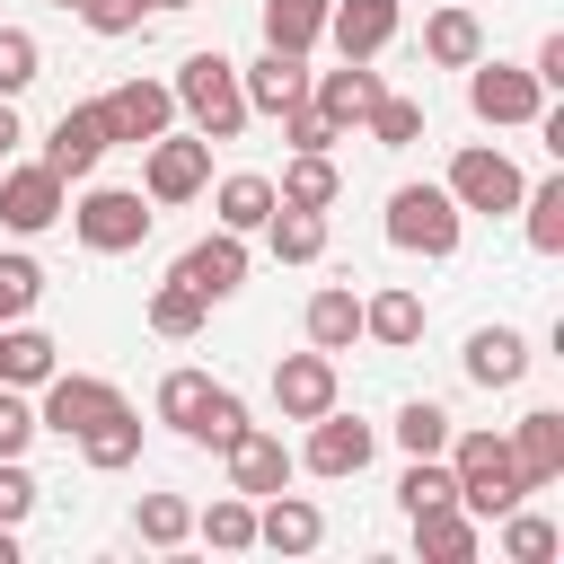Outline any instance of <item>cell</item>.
<instances>
[{
	"label": "cell",
	"mask_w": 564,
	"mask_h": 564,
	"mask_svg": "<svg viewBox=\"0 0 564 564\" xmlns=\"http://www.w3.org/2000/svg\"><path fill=\"white\" fill-rule=\"evenodd\" d=\"M167 88H176V115H185L203 141H238V132L256 123V115H247V88H238V62H229V53H185Z\"/></svg>",
	"instance_id": "1"
},
{
	"label": "cell",
	"mask_w": 564,
	"mask_h": 564,
	"mask_svg": "<svg viewBox=\"0 0 564 564\" xmlns=\"http://www.w3.org/2000/svg\"><path fill=\"white\" fill-rule=\"evenodd\" d=\"M441 458H449V476H458V511H467V520H502L511 502H529V485H520L502 432H449Z\"/></svg>",
	"instance_id": "2"
},
{
	"label": "cell",
	"mask_w": 564,
	"mask_h": 564,
	"mask_svg": "<svg viewBox=\"0 0 564 564\" xmlns=\"http://www.w3.org/2000/svg\"><path fill=\"white\" fill-rule=\"evenodd\" d=\"M379 229H388V247H397V256L449 264V256H458V238H467V212L449 203V185H397Z\"/></svg>",
	"instance_id": "3"
},
{
	"label": "cell",
	"mask_w": 564,
	"mask_h": 564,
	"mask_svg": "<svg viewBox=\"0 0 564 564\" xmlns=\"http://www.w3.org/2000/svg\"><path fill=\"white\" fill-rule=\"evenodd\" d=\"M62 220H70V238H79L88 256H132V247L150 238L159 203H150L141 185H88V194H79Z\"/></svg>",
	"instance_id": "4"
},
{
	"label": "cell",
	"mask_w": 564,
	"mask_h": 564,
	"mask_svg": "<svg viewBox=\"0 0 564 564\" xmlns=\"http://www.w3.org/2000/svg\"><path fill=\"white\" fill-rule=\"evenodd\" d=\"M212 185V141L203 132H159V141H141V194L159 203V212H176V203H194Z\"/></svg>",
	"instance_id": "5"
},
{
	"label": "cell",
	"mask_w": 564,
	"mask_h": 564,
	"mask_svg": "<svg viewBox=\"0 0 564 564\" xmlns=\"http://www.w3.org/2000/svg\"><path fill=\"white\" fill-rule=\"evenodd\" d=\"M538 106H546V88L529 79V62H467V115L476 123H494V132H511V123H538Z\"/></svg>",
	"instance_id": "6"
},
{
	"label": "cell",
	"mask_w": 564,
	"mask_h": 564,
	"mask_svg": "<svg viewBox=\"0 0 564 564\" xmlns=\"http://www.w3.org/2000/svg\"><path fill=\"white\" fill-rule=\"evenodd\" d=\"M441 185H449V203H458V212L502 220V212H520V185H529V176H520V167H511L494 141H467V150L449 159V176H441Z\"/></svg>",
	"instance_id": "7"
},
{
	"label": "cell",
	"mask_w": 564,
	"mask_h": 564,
	"mask_svg": "<svg viewBox=\"0 0 564 564\" xmlns=\"http://www.w3.org/2000/svg\"><path fill=\"white\" fill-rule=\"evenodd\" d=\"M123 405V388L115 379H97V370H53L44 388H35V432H62V441H79L88 423H106Z\"/></svg>",
	"instance_id": "8"
},
{
	"label": "cell",
	"mask_w": 564,
	"mask_h": 564,
	"mask_svg": "<svg viewBox=\"0 0 564 564\" xmlns=\"http://www.w3.org/2000/svg\"><path fill=\"white\" fill-rule=\"evenodd\" d=\"M97 115H106V141H115V150H141V141H159V132L176 123V88L132 70V79H115V88L97 97Z\"/></svg>",
	"instance_id": "9"
},
{
	"label": "cell",
	"mask_w": 564,
	"mask_h": 564,
	"mask_svg": "<svg viewBox=\"0 0 564 564\" xmlns=\"http://www.w3.org/2000/svg\"><path fill=\"white\" fill-rule=\"evenodd\" d=\"M370 449H379V423H361V414H344V405H326L317 423H308V441L291 449L308 476H326V485H344V476H361L370 467Z\"/></svg>",
	"instance_id": "10"
},
{
	"label": "cell",
	"mask_w": 564,
	"mask_h": 564,
	"mask_svg": "<svg viewBox=\"0 0 564 564\" xmlns=\"http://www.w3.org/2000/svg\"><path fill=\"white\" fill-rule=\"evenodd\" d=\"M62 212H70V185H62L44 159H26V167H0V229H9V238H44Z\"/></svg>",
	"instance_id": "11"
},
{
	"label": "cell",
	"mask_w": 564,
	"mask_h": 564,
	"mask_svg": "<svg viewBox=\"0 0 564 564\" xmlns=\"http://www.w3.org/2000/svg\"><path fill=\"white\" fill-rule=\"evenodd\" d=\"M167 273L220 308V300H238V291H247V238H238V229H212V238H194V247H185Z\"/></svg>",
	"instance_id": "12"
},
{
	"label": "cell",
	"mask_w": 564,
	"mask_h": 564,
	"mask_svg": "<svg viewBox=\"0 0 564 564\" xmlns=\"http://www.w3.org/2000/svg\"><path fill=\"white\" fill-rule=\"evenodd\" d=\"M335 388H344V379H335V352H317V344L273 361V414H282V423H317V414L335 405Z\"/></svg>",
	"instance_id": "13"
},
{
	"label": "cell",
	"mask_w": 564,
	"mask_h": 564,
	"mask_svg": "<svg viewBox=\"0 0 564 564\" xmlns=\"http://www.w3.org/2000/svg\"><path fill=\"white\" fill-rule=\"evenodd\" d=\"M220 458H229V494H247V502H264V494H282V485L300 476L291 441H282V432H264V423H247Z\"/></svg>",
	"instance_id": "14"
},
{
	"label": "cell",
	"mask_w": 564,
	"mask_h": 564,
	"mask_svg": "<svg viewBox=\"0 0 564 564\" xmlns=\"http://www.w3.org/2000/svg\"><path fill=\"white\" fill-rule=\"evenodd\" d=\"M115 141H106V115H97V97L88 106H62L53 115V132H44V167L62 176V185H79V176H97V159H106Z\"/></svg>",
	"instance_id": "15"
},
{
	"label": "cell",
	"mask_w": 564,
	"mask_h": 564,
	"mask_svg": "<svg viewBox=\"0 0 564 564\" xmlns=\"http://www.w3.org/2000/svg\"><path fill=\"white\" fill-rule=\"evenodd\" d=\"M397 26H405L397 0H335V9H326V44H335V62H379V53L397 44Z\"/></svg>",
	"instance_id": "16"
},
{
	"label": "cell",
	"mask_w": 564,
	"mask_h": 564,
	"mask_svg": "<svg viewBox=\"0 0 564 564\" xmlns=\"http://www.w3.org/2000/svg\"><path fill=\"white\" fill-rule=\"evenodd\" d=\"M502 441H511V467H520L529 494H546V485L564 476V405H529Z\"/></svg>",
	"instance_id": "17"
},
{
	"label": "cell",
	"mask_w": 564,
	"mask_h": 564,
	"mask_svg": "<svg viewBox=\"0 0 564 564\" xmlns=\"http://www.w3.org/2000/svg\"><path fill=\"white\" fill-rule=\"evenodd\" d=\"M256 546H273V555H317V546H326V511L282 485V494L256 502Z\"/></svg>",
	"instance_id": "18"
},
{
	"label": "cell",
	"mask_w": 564,
	"mask_h": 564,
	"mask_svg": "<svg viewBox=\"0 0 564 564\" xmlns=\"http://www.w3.org/2000/svg\"><path fill=\"white\" fill-rule=\"evenodd\" d=\"M238 88H247V115H282V106H300L308 97V53H256V62H238Z\"/></svg>",
	"instance_id": "19"
},
{
	"label": "cell",
	"mask_w": 564,
	"mask_h": 564,
	"mask_svg": "<svg viewBox=\"0 0 564 564\" xmlns=\"http://www.w3.org/2000/svg\"><path fill=\"white\" fill-rule=\"evenodd\" d=\"M379 70L370 62H344V70H308V106L326 115V123H344V132H361V115L379 106Z\"/></svg>",
	"instance_id": "20"
},
{
	"label": "cell",
	"mask_w": 564,
	"mask_h": 564,
	"mask_svg": "<svg viewBox=\"0 0 564 564\" xmlns=\"http://www.w3.org/2000/svg\"><path fill=\"white\" fill-rule=\"evenodd\" d=\"M300 335H308L317 352H352V344H361V291H352V282H317L308 308H300Z\"/></svg>",
	"instance_id": "21"
},
{
	"label": "cell",
	"mask_w": 564,
	"mask_h": 564,
	"mask_svg": "<svg viewBox=\"0 0 564 564\" xmlns=\"http://www.w3.org/2000/svg\"><path fill=\"white\" fill-rule=\"evenodd\" d=\"M458 370H467L476 388H520V379H529V335H520V326H476L467 352H458Z\"/></svg>",
	"instance_id": "22"
},
{
	"label": "cell",
	"mask_w": 564,
	"mask_h": 564,
	"mask_svg": "<svg viewBox=\"0 0 564 564\" xmlns=\"http://www.w3.org/2000/svg\"><path fill=\"white\" fill-rule=\"evenodd\" d=\"M361 335H370L379 352H414V344H423V300H414L405 282L361 291Z\"/></svg>",
	"instance_id": "23"
},
{
	"label": "cell",
	"mask_w": 564,
	"mask_h": 564,
	"mask_svg": "<svg viewBox=\"0 0 564 564\" xmlns=\"http://www.w3.org/2000/svg\"><path fill=\"white\" fill-rule=\"evenodd\" d=\"M476 546H485V520H467L458 502L414 511V555H423V564H476Z\"/></svg>",
	"instance_id": "24"
},
{
	"label": "cell",
	"mask_w": 564,
	"mask_h": 564,
	"mask_svg": "<svg viewBox=\"0 0 564 564\" xmlns=\"http://www.w3.org/2000/svg\"><path fill=\"white\" fill-rule=\"evenodd\" d=\"M264 220H273V176L238 167V176H220V185H212V229H238V238H256Z\"/></svg>",
	"instance_id": "25"
},
{
	"label": "cell",
	"mask_w": 564,
	"mask_h": 564,
	"mask_svg": "<svg viewBox=\"0 0 564 564\" xmlns=\"http://www.w3.org/2000/svg\"><path fill=\"white\" fill-rule=\"evenodd\" d=\"M53 370H62V344L44 326H26V317L0 326V388H44Z\"/></svg>",
	"instance_id": "26"
},
{
	"label": "cell",
	"mask_w": 564,
	"mask_h": 564,
	"mask_svg": "<svg viewBox=\"0 0 564 564\" xmlns=\"http://www.w3.org/2000/svg\"><path fill=\"white\" fill-rule=\"evenodd\" d=\"M335 194H344V167H335V150H291V167H282V185H273V203L335 212Z\"/></svg>",
	"instance_id": "27"
},
{
	"label": "cell",
	"mask_w": 564,
	"mask_h": 564,
	"mask_svg": "<svg viewBox=\"0 0 564 564\" xmlns=\"http://www.w3.org/2000/svg\"><path fill=\"white\" fill-rule=\"evenodd\" d=\"M476 53H485L476 9H432V18H423V62H432V70H467Z\"/></svg>",
	"instance_id": "28"
},
{
	"label": "cell",
	"mask_w": 564,
	"mask_h": 564,
	"mask_svg": "<svg viewBox=\"0 0 564 564\" xmlns=\"http://www.w3.org/2000/svg\"><path fill=\"white\" fill-rule=\"evenodd\" d=\"M264 247H273V264H317V256H326V212L273 203V220H264Z\"/></svg>",
	"instance_id": "29"
},
{
	"label": "cell",
	"mask_w": 564,
	"mask_h": 564,
	"mask_svg": "<svg viewBox=\"0 0 564 564\" xmlns=\"http://www.w3.org/2000/svg\"><path fill=\"white\" fill-rule=\"evenodd\" d=\"M238 432H247V397H238V388H220V379H212V388H203V405H194V414H185V441H194V449H212V458H220V449H229V441H238Z\"/></svg>",
	"instance_id": "30"
},
{
	"label": "cell",
	"mask_w": 564,
	"mask_h": 564,
	"mask_svg": "<svg viewBox=\"0 0 564 564\" xmlns=\"http://www.w3.org/2000/svg\"><path fill=\"white\" fill-rule=\"evenodd\" d=\"M79 458H88L97 476H123V467L141 458V414H132V405H115L106 423H88V432H79Z\"/></svg>",
	"instance_id": "31"
},
{
	"label": "cell",
	"mask_w": 564,
	"mask_h": 564,
	"mask_svg": "<svg viewBox=\"0 0 564 564\" xmlns=\"http://www.w3.org/2000/svg\"><path fill=\"white\" fill-rule=\"evenodd\" d=\"M326 9L335 0H264V44L273 53H317L326 44Z\"/></svg>",
	"instance_id": "32"
},
{
	"label": "cell",
	"mask_w": 564,
	"mask_h": 564,
	"mask_svg": "<svg viewBox=\"0 0 564 564\" xmlns=\"http://www.w3.org/2000/svg\"><path fill=\"white\" fill-rule=\"evenodd\" d=\"M520 238H529L538 256H564V176L520 185Z\"/></svg>",
	"instance_id": "33"
},
{
	"label": "cell",
	"mask_w": 564,
	"mask_h": 564,
	"mask_svg": "<svg viewBox=\"0 0 564 564\" xmlns=\"http://www.w3.org/2000/svg\"><path fill=\"white\" fill-rule=\"evenodd\" d=\"M203 317H212V300H203V291H185L176 273L150 291V335H167V344H194V335H203Z\"/></svg>",
	"instance_id": "34"
},
{
	"label": "cell",
	"mask_w": 564,
	"mask_h": 564,
	"mask_svg": "<svg viewBox=\"0 0 564 564\" xmlns=\"http://www.w3.org/2000/svg\"><path fill=\"white\" fill-rule=\"evenodd\" d=\"M194 538L220 546V555H247L256 546V502L247 494H212V511H194Z\"/></svg>",
	"instance_id": "35"
},
{
	"label": "cell",
	"mask_w": 564,
	"mask_h": 564,
	"mask_svg": "<svg viewBox=\"0 0 564 564\" xmlns=\"http://www.w3.org/2000/svg\"><path fill=\"white\" fill-rule=\"evenodd\" d=\"M388 432H397V449H405V458H441V449H449V405H432V397H405Z\"/></svg>",
	"instance_id": "36"
},
{
	"label": "cell",
	"mask_w": 564,
	"mask_h": 564,
	"mask_svg": "<svg viewBox=\"0 0 564 564\" xmlns=\"http://www.w3.org/2000/svg\"><path fill=\"white\" fill-rule=\"evenodd\" d=\"M361 132H370L379 150H414V141H423V97H397V88H379V106L361 115Z\"/></svg>",
	"instance_id": "37"
},
{
	"label": "cell",
	"mask_w": 564,
	"mask_h": 564,
	"mask_svg": "<svg viewBox=\"0 0 564 564\" xmlns=\"http://www.w3.org/2000/svg\"><path fill=\"white\" fill-rule=\"evenodd\" d=\"M441 502H458L449 458H405V476H397V511L414 520V511H441Z\"/></svg>",
	"instance_id": "38"
},
{
	"label": "cell",
	"mask_w": 564,
	"mask_h": 564,
	"mask_svg": "<svg viewBox=\"0 0 564 564\" xmlns=\"http://www.w3.org/2000/svg\"><path fill=\"white\" fill-rule=\"evenodd\" d=\"M132 529H141V546H185L194 538V502L185 494H141L132 502Z\"/></svg>",
	"instance_id": "39"
},
{
	"label": "cell",
	"mask_w": 564,
	"mask_h": 564,
	"mask_svg": "<svg viewBox=\"0 0 564 564\" xmlns=\"http://www.w3.org/2000/svg\"><path fill=\"white\" fill-rule=\"evenodd\" d=\"M35 300H44V264H35L26 247H9V256H0V326L35 317Z\"/></svg>",
	"instance_id": "40"
},
{
	"label": "cell",
	"mask_w": 564,
	"mask_h": 564,
	"mask_svg": "<svg viewBox=\"0 0 564 564\" xmlns=\"http://www.w3.org/2000/svg\"><path fill=\"white\" fill-rule=\"evenodd\" d=\"M555 546H564V529H555V520H538V511H520V502L502 511V555H511V564H546Z\"/></svg>",
	"instance_id": "41"
},
{
	"label": "cell",
	"mask_w": 564,
	"mask_h": 564,
	"mask_svg": "<svg viewBox=\"0 0 564 564\" xmlns=\"http://www.w3.org/2000/svg\"><path fill=\"white\" fill-rule=\"evenodd\" d=\"M44 79V44L26 26H0V97H26Z\"/></svg>",
	"instance_id": "42"
},
{
	"label": "cell",
	"mask_w": 564,
	"mask_h": 564,
	"mask_svg": "<svg viewBox=\"0 0 564 564\" xmlns=\"http://www.w3.org/2000/svg\"><path fill=\"white\" fill-rule=\"evenodd\" d=\"M203 388H212V370H194V361H185V370H167V379H159V397H150V405H159V423H167V432H185V414L203 405Z\"/></svg>",
	"instance_id": "43"
},
{
	"label": "cell",
	"mask_w": 564,
	"mask_h": 564,
	"mask_svg": "<svg viewBox=\"0 0 564 564\" xmlns=\"http://www.w3.org/2000/svg\"><path fill=\"white\" fill-rule=\"evenodd\" d=\"M273 123H282V141H291V150H335V141H344V123H326L308 97H300V106H282Z\"/></svg>",
	"instance_id": "44"
},
{
	"label": "cell",
	"mask_w": 564,
	"mask_h": 564,
	"mask_svg": "<svg viewBox=\"0 0 564 564\" xmlns=\"http://www.w3.org/2000/svg\"><path fill=\"white\" fill-rule=\"evenodd\" d=\"M35 441V388H0V458H26Z\"/></svg>",
	"instance_id": "45"
},
{
	"label": "cell",
	"mask_w": 564,
	"mask_h": 564,
	"mask_svg": "<svg viewBox=\"0 0 564 564\" xmlns=\"http://www.w3.org/2000/svg\"><path fill=\"white\" fill-rule=\"evenodd\" d=\"M79 18H88V35H141V18H150V0H79Z\"/></svg>",
	"instance_id": "46"
},
{
	"label": "cell",
	"mask_w": 564,
	"mask_h": 564,
	"mask_svg": "<svg viewBox=\"0 0 564 564\" xmlns=\"http://www.w3.org/2000/svg\"><path fill=\"white\" fill-rule=\"evenodd\" d=\"M35 494H44V485L26 476V458H0V520H9V529L35 511Z\"/></svg>",
	"instance_id": "47"
},
{
	"label": "cell",
	"mask_w": 564,
	"mask_h": 564,
	"mask_svg": "<svg viewBox=\"0 0 564 564\" xmlns=\"http://www.w3.org/2000/svg\"><path fill=\"white\" fill-rule=\"evenodd\" d=\"M529 79H538L546 97L564 88V35H546V44H538V62H529Z\"/></svg>",
	"instance_id": "48"
},
{
	"label": "cell",
	"mask_w": 564,
	"mask_h": 564,
	"mask_svg": "<svg viewBox=\"0 0 564 564\" xmlns=\"http://www.w3.org/2000/svg\"><path fill=\"white\" fill-rule=\"evenodd\" d=\"M26 141V123H18V97H0V167H9V150Z\"/></svg>",
	"instance_id": "49"
},
{
	"label": "cell",
	"mask_w": 564,
	"mask_h": 564,
	"mask_svg": "<svg viewBox=\"0 0 564 564\" xmlns=\"http://www.w3.org/2000/svg\"><path fill=\"white\" fill-rule=\"evenodd\" d=\"M150 9H194V0H150Z\"/></svg>",
	"instance_id": "50"
},
{
	"label": "cell",
	"mask_w": 564,
	"mask_h": 564,
	"mask_svg": "<svg viewBox=\"0 0 564 564\" xmlns=\"http://www.w3.org/2000/svg\"><path fill=\"white\" fill-rule=\"evenodd\" d=\"M53 9H70V18H79V0H53Z\"/></svg>",
	"instance_id": "51"
}]
</instances>
